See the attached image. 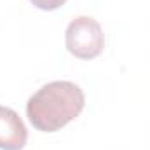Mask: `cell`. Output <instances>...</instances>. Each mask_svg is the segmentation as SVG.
<instances>
[{
  "instance_id": "obj_4",
  "label": "cell",
  "mask_w": 150,
  "mask_h": 150,
  "mask_svg": "<svg viewBox=\"0 0 150 150\" xmlns=\"http://www.w3.org/2000/svg\"><path fill=\"white\" fill-rule=\"evenodd\" d=\"M30 2L37 9H42V11H56L61 5H65L67 0H30Z\"/></svg>"
},
{
  "instance_id": "obj_1",
  "label": "cell",
  "mask_w": 150,
  "mask_h": 150,
  "mask_svg": "<svg viewBox=\"0 0 150 150\" xmlns=\"http://www.w3.org/2000/svg\"><path fill=\"white\" fill-rule=\"evenodd\" d=\"M86 105L82 89L70 80H54L42 86L26 103V117L42 133H56L72 122Z\"/></svg>"
},
{
  "instance_id": "obj_2",
  "label": "cell",
  "mask_w": 150,
  "mask_h": 150,
  "mask_svg": "<svg viewBox=\"0 0 150 150\" xmlns=\"http://www.w3.org/2000/svg\"><path fill=\"white\" fill-rule=\"evenodd\" d=\"M65 42L68 52L79 59H93L101 54L105 35L101 25L89 16H79L68 25Z\"/></svg>"
},
{
  "instance_id": "obj_3",
  "label": "cell",
  "mask_w": 150,
  "mask_h": 150,
  "mask_svg": "<svg viewBox=\"0 0 150 150\" xmlns=\"http://www.w3.org/2000/svg\"><path fill=\"white\" fill-rule=\"evenodd\" d=\"M28 140V131L21 117L12 108L0 105V149L21 150Z\"/></svg>"
}]
</instances>
